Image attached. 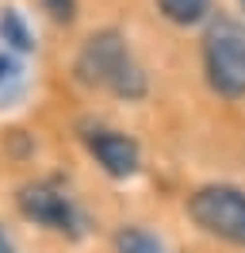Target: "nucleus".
<instances>
[{
	"label": "nucleus",
	"mask_w": 245,
	"mask_h": 253,
	"mask_svg": "<svg viewBox=\"0 0 245 253\" xmlns=\"http://www.w3.org/2000/svg\"><path fill=\"white\" fill-rule=\"evenodd\" d=\"M0 253H15V246H12V238L4 234V226H0Z\"/></svg>",
	"instance_id": "10"
},
{
	"label": "nucleus",
	"mask_w": 245,
	"mask_h": 253,
	"mask_svg": "<svg viewBox=\"0 0 245 253\" xmlns=\"http://www.w3.org/2000/svg\"><path fill=\"white\" fill-rule=\"evenodd\" d=\"M0 35H4V42H12L15 50H31L35 42H31V35H27V27H23V19L15 16L12 8L0 16Z\"/></svg>",
	"instance_id": "8"
},
{
	"label": "nucleus",
	"mask_w": 245,
	"mask_h": 253,
	"mask_svg": "<svg viewBox=\"0 0 245 253\" xmlns=\"http://www.w3.org/2000/svg\"><path fill=\"white\" fill-rule=\"evenodd\" d=\"M157 8H161V16L168 23L192 27V23H199V19L211 12V0H157Z\"/></svg>",
	"instance_id": "6"
},
{
	"label": "nucleus",
	"mask_w": 245,
	"mask_h": 253,
	"mask_svg": "<svg viewBox=\"0 0 245 253\" xmlns=\"http://www.w3.org/2000/svg\"><path fill=\"white\" fill-rule=\"evenodd\" d=\"M203 69L207 84L222 100L245 96V23L218 16L203 35Z\"/></svg>",
	"instance_id": "2"
},
{
	"label": "nucleus",
	"mask_w": 245,
	"mask_h": 253,
	"mask_svg": "<svg viewBox=\"0 0 245 253\" xmlns=\"http://www.w3.org/2000/svg\"><path fill=\"white\" fill-rule=\"evenodd\" d=\"M19 84V65L12 58H0V96H8Z\"/></svg>",
	"instance_id": "9"
},
{
	"label": "nucleus",
	"mask_w": 245,
	"mask_h": 253,
	"mask_svg": "<svg viewBox=\"0 0 245 253\" xmlns=\"http://www.w3.org/2000/svg\"><path fill=\"white\" fill-rule=\"evenodd\" d=\"M92 158L104 165L111 176H134L138 173V142L126 138L119 130H107V126H96L84 134Z\"/></svg>",
	"instance_id": "5"
},
{
	"label": "nucleus",
	"mask_w": 245,
	"mask_h": 253,
	"mask_svg": "<svg viewBox=\"0 0 245 253\" xmlns=\"http://www.w3.org/2000/svg\"><path fill=\"white\" fill-rule=\"evenodd\" d=\"M19 211L27 219L42 222L50 230H61V234H69V238L84 234V219H81L77 204L65 192H58L54 184H27V188L19 192Z\"/></svg>",
	"instance_id": "4"
},
{
	"label": "nucleus",
	"mask_w": 245,
	"mask_h": 253,
	"mask_svg": "<svg viewBox=\"0 0 245 253\" xmlns=\"http://www.w3.org/2000/svg\"><path fill=\"white\" fill-rule=\"evenodd\" d=\"M115 250L119 253H168L150 230H142V226H122L119 234H115Z\"/></svg>",
	"instance_id": "7"
},
{
	"label": "nucleus",
	"mask_w": 245,
	"mask_h": 253,
	"mask_svg": "<svg viewBox=\"0 0 245 253\" xmlns=\"http://www.w3.org/2000/svg\"><path fill=\"white\" fill-rule=\"evenodd\" d=\"M188 215L207 234L222 238L230 246H245V192L234 184H207L192 192Z\"/></svg>",
	"instance_id": "3"
},
{
	"label": "nucleus",
	"mask_w": 245,
	"mask_h": 253,
	"mask_svg": "<svg viewBox=\"0 0 245 253\" xmlns=\"http://www.w3.org/2000/svg\"><path fill=\"white\" fill-rule=\"evenodd\" d=\"M77 77L84 84H96V88L122 96V100H142L146 96V73L130 58L119 31H100L84 42L81 58H77Z\"/></svg>",
	"instance_id": "1"
}]
</instances>
